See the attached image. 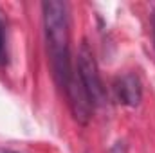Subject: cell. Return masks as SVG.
Instances as JSON below:
<instances>
[{
	"instance_id": "3957f363",
	"label": "cell",
	"mask_w": 155,
	"mask_h": 153,
	"mask_svg": "<svg viewBox=\"0 0 155 153\" xmlns=\"http://www.w3.org/2000/svg\"><path fill=\"white\" fill-rule=\"evenodd\" d=\"M116 94L119 103H123L126 106H137L141 103V97H143V86H141L139 77L132 72L117 77Z\"/></svg>"
},
{
	"instance_id": "6da1fadb",
	"label": "cell",
	"mask_w": 155,
	"mask_h": 153,
	"mask_svg": "<svg viewBox=\"0 0 155 153\" xmlns=\"http://www.w3.org/2000/svg\"><path fill=\"white\" fill-rule=\"evenodd\" d=\"M43 25L47 36L49 60L56 83L65 88L72 76L71 65V11L61 0L43 2Z\"/></svg>"
},
{
	"instance_id": "5b68a950",
	"label": "cell",
	"mask_w": 155,
	"mask_h": 153,
	"mask_svg": "<svg viewBox=\"0 0 155 153\" xmlns=\"http://www.w3.org/2000/svg\"><path fill=\"white\" fill-rule=\"evenodd\" d=\"M152 29H153V41H155V13L152 15Z\"/></svg>"
},
{
	"instance_id": "277c9868",
	"label": "cell",
	"mask_w": 155,
	"mask_h": 153,
	"mask_svg": "<svg viewBox=\"0 0 155 153\" xmlns=\"http://www.w3.org/2000/svg\"><path fill=\"white\" fill-rule=\"evenodd\" d=\"M7 60V50H5V34H4V25L0 20V63Z\"/></svg>"
},
{
	"instance_id": "7a4b0ae2",
	"label": "cell",
	"mask_w": 155,
	"mask_h": 153,
	"mask_svg": "<svg viewBox=\"0 0 155 153\" xmlns=\"http://www.w3.org/2000/svg\"><path fill=\"white\" fill-rule=\"evenodd\" d=\"M78 76L81 79L92 105H99L105 99V88L101 83V77L97 72V65L94 60V54L87 43H81L79 52H78Z\"/></svg>"
}]
</instances>
